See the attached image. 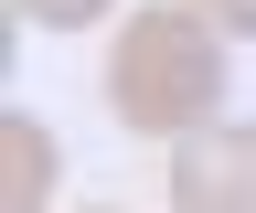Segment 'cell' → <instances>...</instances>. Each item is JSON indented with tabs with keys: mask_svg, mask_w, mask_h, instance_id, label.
<instances>
[{
	"mask_svg": "<svg viewBox=\"0 0 256 213\" xmlns=\"http://www.w3.org/2000/svg\"><path fill=\"white\" fill-rule=\"evenodd\" d=\"M96 213H118V203H96Z\"/></svg>",
	"mask_w": 256,
	"mask_h": 213,
	"instance_id": "cell-6",
	"label": "cell"
},
{
	"mask_svg": "<svg viewBox=\"0 0 256 213\" xmlns=\"http://www.w3.org/2000/svg\"><path fill=\"white\" fill-rule=\"evenodd\" d=\"M171 213H256V128H192L171 149Z\"/></svg>",
	"mask_w": 256,
	"mask_h": 213,
	"instance_id": "cell-2",
	"label": "cell"
},
{
	"mask_svg": "<svg viewBox=\"0 0 256 213\" xmlns=\"http://www.w3.org/2000/svg\"><path fill=\"white\" fill-rule=\"evenodd\" d=\"M224 96V43L203 11H128V32L107 43V107L128 139H192Z\"/></svg>",
	"mask_w": 256,
	"mask_h": 213,
	"instance_id": "cell-1",
	"label": "cell"
},
{
	"mask_svg": "<svg viewBox=\"0 0 256 213\" xmlns=\"http://www.w3.org/2000/svg\"><path fill=\"white\" fill-rule=\"evenodd\" d=\"M0 149H11V171H0V213H43V192H54V160H64V149H54V128H43V117H0Z\"/></svg>",
	"mask_w": 256,
	"mask_h": 213,
	"instance_id": "cell-3",
	"label": "cell"
},
{
	"mask_svg": "<svg viewBox=\"0 0 256 213\" xmlns=\"http://www.w3.org/2000/svg\"><path fill=\"white\" fill-rule=\"evenodd\" d=\"M22 21H43V32H86V21H107V0H11Z\"/></svg>",
	"mask_w": 256,
	"mask_h": 213,
	"instance_id": "cell-4",
	"label": "cell"
},
{
	"mask_svg": "<svg viewBox=\"0 0 256 213\" xmlns=\"http://www.w3.org/2000/svg\"><path fill=\"white\" fill-rule=\"evenodd\" d=\"M182 11H203L214 32H256V0H182Z\"/></svg>",
	"mask_w": 256,
	"mask_h": 213,
	"instance_id": "cell-5",
	"label": "cell"
}]
</instances>
